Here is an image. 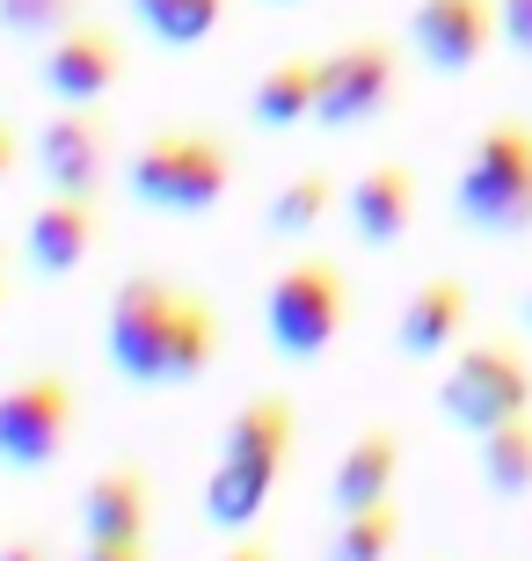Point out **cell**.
Segmentation results:
<instances>
[{"label": "cell", "mask_w": 532, "mask_h": 561, "mask_svg": "<svg viewBox=\"0 0 532 561\" xmlns=\"http://www.w3.org/2000/svg\"><path fill=\"white\" fill-rule=\"evenodd\" d=\"M103 343L132 387H190L219 357V313L168 277H124L110 299Z\"/></svg>", "instance_id": "cell-1"}, {"label": "cell", "mask_w": 532, "mask_h": 561, "mask_svg": "<svg viewBox=\"0 0 532 561\" xmlns=\"http://www.w3.org/2000/svg\"><path fill=\"white\" fill-rule=\"evenodd\" d=\"M292 437H299V409L285 394H256L234 409L205 481V518L219 533H256V518L270 511V496L292 467Z\"/></svg>", "instance_id": "cell-2"}, {"label": "cell", "mask_w": 532, "mask_h": 561, "mask_svg": "<svg viewBox=\"0 0 532 561\" xmlns=\"http://www.w3.org/2000/svg\"><path fill=\"white\" fill-rule=\"evenodd\" d=\"M452 219L482 241H525L532 233V117L503 110L467 139L452 175Z\"/></svg>", "instance_id": "cell-3"}, {"label": "cell", "mask_w": 532, "mask_h": 561, "mask_svg": "<svg viewBox=\"0 0 532 561\" xmlns=\"http://www.w3.org/2000/svg\"><path fill=\"white\" fill-rule=\"evenodd\" d=\"M532 409V343L525 335H467L438 373V416L452 431H496Z\"/></svg>", "instance_id": "cell-4"}, {"label": "cell", "mask_w": 532, "mask_h": 561, "mask_svg": "<svg viewBox=\"0 0 532 561\" xmlns=\"http://www.w3.org/2000/svg\"><path fill=\"white\" fill-rule=\"evenodd\" d=\"M343 329H350V277L336 271L328 255H292L285 271L270 277V291H263L270 351L292 357V365H314V357L336 351Z\"/></svg>", "instance_id": "cell-5"}, {"label": "cell", "mask_w": 532, "mask_h": 561, "mask_svg": "<svg viewBox=\"0 0 532 561\" xmlns=\"http://www.w3.org/2000/svg\"><path fill=\"white\" fill-rule=\"evenodd\" d=\"M132 197L146 211H168V219H197V211L226 205L234 190V153L212 131H161L132 153Z\"/></svg>", "instance_id": "cell-6"}, {"label": "cell", "mask_w": 532, "mask_h": 561, "mask_svg": "<svg viewBox=\"0 0 532 561\" xmlns=\"http://www.w3.org/2000/svg\"><path fill=\"white\" fill-rule=\"evenodd\" d=\"M401 103V51L387 37H350L314 59V125L358 131Z\"/></svg>", "instance_id": "cell-7"}, {"label": "cell", "mask_w": 532, "mask_h": 561, "mask_svg": "<svg viewBox=\"0 0 532 561\" xmlns=\"http://www.w3.org/2000/svg\"><path fill=\"white\" fill-rule=\"evenodd\" d=\"M73 431V387L59 373H22L15 387H0V467L37 474L66 453Z\"/></svg>", "instance_id": "cell-8"}, {"label": "cell", "mask_w": 532, "mask_h": 561, "mask_svg": "<svg viewBox=\"0 0 532 561\" xmlns=\"http://www.w3.org/2000/svg\"><path fill=\"white\" fill-rule=\"evenodd\" d=\"M503 44V22H496V0H416L409 8V51L430 73H474Z\"/></svg>", "instance_id": "cell-9"}, {"label": "cell", "mask_w": 532, "mask_h": 561, "mask_svg": "<svg viewBox=\"0 0 532 561\" xmlns=\"http://www.w3.org/2000/svg\"><path fill=\"white\" fill-rule=\"evenodd\" d=\"M37 81L59 110H95L124 81V44L110 37L103 22H73V30H59V37L44 44Z\"/></svg>", "instance_id": "cell-10"}, {"label": "cell", "mask_w": 532, "mask_h": 561, "mask_svg": "<svg viewBox=\"0 0 532 561\" xmlns=\"http://www.w3.org/2000/svg\"><path fill=\"white\" fill-rule=\"evenodd\" d=\"M467 335H474V285L452 277V271L423 277L401 299V313H394V351L416 357V365H445Z\"/></svg>", "instance_id": "cell-11"}, {"label": "cell", "mask_w": 532, "mask_h": 561, "mask_svg": "<svg viewBox=\"0 0 532 561\" xmlns=\"http://www.w3.org/2000/svg\"><path fill=\"white\" fill-rule=\"evenodd\" d=\"M416 205H423V183H416L409 161H372L365 175L343 190V219H350V233H358L365 249H394V241H409Z\"/></svg>", "instance_id": "cell-12"}, {"label": "cell", "mask_w": 532, "mask_h": 561, "mask_svg": "<svg viewBox=\"0 0 532 561\" xmlns=\"http://www.w3.org/2000/svg\"><path fill=\"white\" fill-rule=\"evenodd\" d=\"M37 175L59 197H95L110 175V139L103 125L88 117V110H59V117H44L37 131Z\"/></svg>", "instance_id": "cell-13"}, {"label": "cell", "mask_w": 532, "mask_h": 561, "mask_svg": "<svg viewBox=\"0 0 532 561\" xmlns=\"http://www.w3.org/2000/svg\"><path fill=\"white\" fill-rule=\"evenodd\" d=\"M394 481H401V431L394 423H365L343 445L336 474H328V503H336V518H350V511L394 503Z\"/></svg>", "instance_id": "cell-14"}, {"label": "cell", "mask_w": 532, "mask_h": 561, "mask_svg": "<svg viewBox=\"0 0 532 561\" xmlns=\"http://www.w3.org/2000/svg\"><path fill=\"white\" fill-rule=\"evenodd\" d=\"M22 249H30V271L44 277H73L95 249V197H52V205L30 211L22 227Z\"/></svg>", "instance_id": "cell-15"}, {"label": "cell", "mask_w": 532, "mask_h": 561, "mask_svg": "<svg viewBox=\"0 0 532 561\" xmlns=\"http://www.w3.org/2000/svg\"><path fill=\"white\" fill-rule=\"evenodd\" d=\"M81 540H146V474L110 467L81 496Z\"/></svg>", "instance_id": "cell-16"}, {"label": "cell", "mask_w": 532, "mask_h": 561, "mask_svg": "<svg viewBox=\"0 0 532 561\" xmlns=\"http://www.w3.org/2000/svg\"><path fill=\"white\" fill-rule=\"evenodd\" d=\"M474 474H482V489H489L496 503L532 496V409L474 437Z\"/></svg>", "instance_id": "cell-17"}, {"label": "cell", "mask_w": 532, "mask_h": 561, "mask_svg": "<svg viewBox=\"0 0 532 561\" xmlns=\"http://www.w3.org/2000/svg\"><path fill=\"white\" fill-rule=\"evenodd\" d=\"M336 205H343L336 175H328V168H299V175H292V183L263 205V227L278 233V241H307V233L321 227V219H328Z\"/></svg>", "instance_id": "cell-18"}, {"label": "cell", "mask_w": 532, "mask_h": 561, "mask_svg": "<svg viewBox=\"0 0 532 561\" xmlns=\"http://www.w3.org/2000/svg\"><path fill=\"white\" fill-rule=\"evenodd\" d=\"M248 117L263 131H292V125H314V59H278L256 81L248 95Z\"/></svg>", "instance_id": "cell-19"}, {"label": "cell", "mask_w": 532, "mask_h": 561, "mask_svg": "<svg viewBox=\"0 0 532 561\" xmlns=\"http://www.w3.org/2000/svg\"><path fill=\"white\" fill-rule=\"evenodd\" d=\"M132 15H139V30H146L154 44H176V51H190V44L219 37L226 0H132Z\"/></svg>", "instance_id": "cell-20"}, {"label": "cell", "mask_w": 532, "mask_h": 561, "mask_svg": "<svg viewBox=\"0 0 532 561\" xmlns=\"http://www.w3.org/2000/svg\"><path fill=\"white\" fill-rule=\"evenodd\" d=\"M394 547H401V503H372V511L336 518V540L321 561H394Z\"/></svg>", "instance_id": "cell-21"}, {"label": "cell", "mask_w": 532, "mask_h": 561, "mask_svg": "<svg viewBox=\"0 0 532 561\" xmlns=\"http://www.w3.org/2000/svg\"><path fill=\"white\" fill-rule=\"evenodd\" d=\"M81 22V0H0V37H37L52 44L59 30Z\"/></svg>", "instance_id": "cell-22"}, {"label": "cell", "mask_w": 532, "mask_h": 561, "mask_svg": "<svg viewBox=\"0 0 532 561\" xmlns=\"http://www.w3.org/2000/svg\"><path fill=\"white\" fill-rule=\"evenodd\" d=\"M496 22H503V44L518 59H532V0H496Z\"/></svg>", "instance_id": "cell-23"}, {"label": "cell", "mask_w": 532, "mask_h": 561, "mask_svg": "<svg viewBox=\"0 0 532 561\" xmlns=\"http://www.w3.org/2000/svg\"><path fill=\"white\" fill-rule=\"evenodd\" d=\"M81 561H146V540H88Z\"/></svg>", "instance_id": "cell-24"}, {"label": "cell", "mask_w": 532, "mask_h": 561, "mask_svg": "<svg viewBox=\"0 0 532 561\" xmlns=\"http://www.w3.org/2000/svg\"><path fill=\"white\" fill-rule=\"evenodd\" d=\"M219 561H278V554H270V547L263 540H248V533H241V547H226V554Z\"/></svg>", "instance_id": "cell-25"}, {"label": "cell", "mask_w": 532, "mask_h": 561, "mask_svg": "<svg viewBox=\"0 0 532 561\" xmlns=\"http://www.w3.org/2000/svg\"><path fill=\"white\" fill-rule=\"evenodd\" d=\"M8 175H15V131L0 125V183H8Z\"/></svg>", "instance_id": "cell-26"}, {"label": "cell", "mask_w": 532, "mask_h": 561, "mask_svg": "<svg viewBox=\"0 0 532 561\" xmlns=\"http://www.w3.org/2000/svg\"><path fill=\"white\" fill-rule=\"evenodd\" d=\"M0 561H44L37 540H15V547H0Z\"/></svg>", "instance_id": "cell-27"}, {"label": "cell", "mask_w": 532, "mask_h": 561, "mask_svg": "<svg viewBox=\"0 0 532 561\" xmlns=\"http://www.w3.org/2000/svg\"><path fill=\"white\" fill-rule=\"evenodd\" d=\"M525 329H532V285H525Z\"/></svg>", "instance_id": "cell-28"}, {"label": "cell", "mask_w": 532, "mask_h": 561, "mask_svg": "<svg viewBox=\"0 0 532 561\" xmlns=\"http://www.w3.org/2000/svg\"><path fill=\"white\" fill-rule=\"evenodd\" d=\"M278 8H292V0H278Z\"/></svg>", "instance_id": "cell-29"}]
</instances>
